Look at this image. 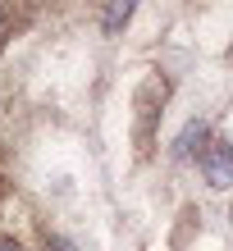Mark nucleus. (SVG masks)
<instances>
[{"instance_id":"4","label":"nucleus","mask_w":233,"mask_h":251,"mask_svg":"<svg viewBox=\"0 0 233 251\" xmlns=\"http://www.w3.org/2000/svg\"><path fill=\"white\" fill-rule=\"evenodd\" d=\"M46 251H78V247L69 242V238H60V233H51V238H46Z\"/></svg>"},{"instance_id":"5","label":"nucleus","mask_w":233,"mask_h":251,"mask_svg":"<svg viewBox=\"0 0 233 251\" xmlns=\"http://www.w3.org/2000/svg\"><path fill=\"white\" fill-rule=\"evenodd\" d=\"M0 251H19V247H14V242H0Z\"/></svg>"},{"instance_id":"1","label":"nucleus","mask_w":233,"mask_h":251,"mask_svg":"<svg viewBox=\"0 0 233 251\" xmlns=\"http://www.w3.org/2000/svg\"><path fill=\"white\" fill-rule=\"evenodd\" d=\"M197 165H201V174H206V183L210 187H220V192H229L233 187V142H206L201 146V155H197Z\"/></svg>"},{"instance_id":"2","label":"nucleus","mask_w":233,"mask_h":251,"mask_svg":"<svg viewBox=\"0 0 233 251\" xmlns=\"http://www.w3.org/2000/svg\"><path fill=\"white\" fill-rule=\"evenodd\" d=\"M206 137H210V128L201 124V119H192V124H187V128L179 132V142H174V155H179V160H183V155H192V151H197V146L206 142Z\"/></svg>"},{"instance_id":"3","label":"nucleus","mask_w":233,"mask_h":251,"mask_svg":"<svg viewBox=\"0 0 233 251\" xmlns=\"http://www.w3.org/2000/svg\"><path fill=\"white\" fill-rule=\"evenodd\" d=\"M128 19H133V5H128V0H124V5H110L105 9V32H119Z\"/></svg>"}]
</instances>
